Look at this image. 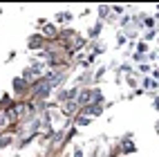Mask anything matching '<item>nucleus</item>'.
I'll list each match as a JSON object with an SVG mask.
<instances>
[{"label":"nucleus","instance_id":"nucleus-1","mask_svg":"<svg viewBox=\"0 0 159 157\" xmlns=\"http://www.w3.org/2000/svg\"><path fill=\"white\" fill-rule=\"evenodd\" d=\"M45 40H43V36H31L29 38V47H40Z\"/></svg>","mask_w":159,"mask_h":157}]
</instances>
